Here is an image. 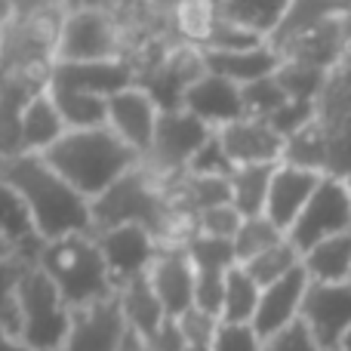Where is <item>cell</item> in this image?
Segmentation results:
<instances>
[{
	"instance_id": "6da1fadb",
	"label": "cell",
	"mask_w": 351,
	"mask_h": 351,
	"mask_svg": "<svg viewBox=\"0 0 351 351\" xmlns=\"http://www.w3.org/2000/svg\"><path fill=\"white\" fill-rule=\"evenodd\" d=\"M0 176L22 194L43 241L93 231V200H86L43 154L0 158Z\"/></svg>"
},
{
	"instance_id": "7a4b0ae2",
	"label": "cell",
	"mask_w": 351,
	"mask_h": 351,
	"mask_svg": "<svg viewBox=\"0 0 351 351\" xmlns=\"http://www.w3.org/2000/svg\"><path fill=\"white\" fill-rule=\"evenodd\" d=\"M117 225H142L160 243H185L194 234L191 219L173 206L167 185L142 164L93 200V231Z\"/></svg>"
},
{
	"instance_id": "3957f363",
	"label": "cell",
	"mask_w": 351,
	"mask_h": 351,
	"mask_svg": "<svg viewBox=\"0 0 351 351\" xmlns=\"http://www.w3.org/2000/svg\"><path fill=\"white\" fill-rule=\"evenodd\" d=\"M43 158L86 200H96L121 176H127L142 164V154L136 148H130L111 127L68 130L56 145H49L43 152Z\"/></svg>"
},
{
	"instance_id": "277c9868",
	"label": "cell",
	"mask_w": 351,
	"mask_h": 351,
	"mask_svg": "<svg viewBox=\"0 0 351 351\" xmlns=\"http://www.w3.org/2000/svg\"><path fill=\"white\" fill-rule=\"evenodd\" d=\"M37 265L53 278V284L62 290L71 308L99 302V299H108L117 293L108 262L96 241V231H77V234L47 241L37 256Z\"/></svg>"
},
{
	"instance_id": "5b68a950",
	"label": "cell",
	"mask_w": 351,
	"mask_h": 351,
	"mask_svg": "<svg viewBox=\"0 0 351 351\" xmlns=\"http://www.w3.org/2000/svg\"><path fill=\"white\" fill-rule=\"evenodd\" d=\"M71 330V305L40 265H25L19 284V342L28 351H62Z\"/></svg>"
},
{
	"instance_id": "8992f818",
	"label": "cell",
	"mask_w": 351,
	"mask_h": 351,
	"mask_svg": "<svg viewBox=\"0 0 351 351\" xmlns=\"http://www.w3.org/2000/svg\"><path fill=\"white\" fill-rule=\"evenodd\" d=\"M108 59H127L121 19L105 10L65 12L59 37H56V62H108Z\"/></svg>"
},
{
	"instance_id": "52a82bcc",
	"label": "cell",
	"mask_w": 351,
	"mask_h": 351,
	"mask_svg": "<svg viewBox=\"0 0 351 351\" xmlns=\"http://www.w3.org/2000/svg\"><path fill=\"white\" fill-rule=\"evenodd\" d=\"M216 133L213 127H206L200 117H194L191 111H160L158 130H154V142L142 158V167H148L160 182H170L176 176H182L191 164V158L200 152L210 136Z\"/></svg>"
},
{
	"instance_id": "ba28073f",
	"label": "cell",
	"mask_w": 351,
	"mask_h": 351,
	"mask_svg": "<svg viewBox=\"0 0 351 351\" xmlns=\"http://www.w3.org/2000/svg\"><path fill=\"white\" fill-rule=\"evenodd\" d=\"M351 228V191L348 182L342 176H324L317 191L311 194V200L305 204L302 216L293 222V228L287 231L290 243L299 253H308L315 243L327 241L333 234Z\"/></svg>"
},
{
	"instance_id": "9c48e42d",
	"label": "cell",
	"mask_w": 351,
	"mask_h": 351,
	"mask_svg": "<svg viewBox=\"0 0 351 351\" xmlns=\"http://www.w3.org/2000/svg\"><path fill=\"white\" fill-rule=\"evenodd\" d=\"M317 121L330 142V173L351 179V53L330 71L327 90L317 99Z\"/></svg>"
},
{
	"instance_id": "30bf717a",
	"label": "cell",
	"mask_w": 351,
	"mask_h": 351,
	"mask_svg": "<svg viewBox=\"0 0 351 351\" xmlns=\"http://www.w3.org/2000/svg\"><path fill=\"white\" fill-rule=\"evenodd\" d=\"M299 321L315 333V339L324 348L336 351L351 330V280H339V284L311 280L302 299Z\"/></svg>"
},
{
	"instance_id": "8fae6325",
	"label": "cell",
	"mask_w": 351,
	"mask_h": 351,
	"mask_svg": "<svg viewBox=\"0 0 351 351\" xmlns=\"http://www.w3.org/2000/svg\"><path fill=\"white\" fill-rule=\"evenodd\" d=\"M127 333V317L114 293L108 299L71 308V330L62 351H121Z\"/></svg>"
},
{
	"instance_id": "7c38bea8",
	"label": "cell",
	"mask_w": 351,
	"mask_h": 351,
	"mask_svg": "<svg viewBox=\"0 0 351 351\" xmlns=\"http://www.w3.org/2000/svg\"><path fill=\"white\" fill-rule=\"evenodd\" d=\"M96 241L102 247L105 262H108L114 290L123 287L127 280H136L152 271L154 259H158L160 247H164L142 225H117V228H108V231H96Z\"/></svg>"
},
{
	"instance_id": "4fadbf2b",
	"label": "cell",
	"mask_w": 351,
	"mask_h": 351,
	"mask_svg": "<svg viewBox=\"0 0 351 351\" xmlns=\"http://www.w3.org/2000/svg\"><path fill=\"white\" fill-rule=\"evenodd\" d=\"M158 299L164 302L167 317L179 321L182 315L194 308V290H197V271L188 256L185 243H164L154 259L152 271H148Z\"/></svg>"
},
{
	"instance_id": "5bb4252c",
	"label": "cell",
	"mask_w": 351,
	"mask_h": 351,
	"mask_svg": "<svg viewBox=\"0 0 351 351\" xmlns=\"http://www.w3.org/2000/svg\"><path fill=\"white\" fill-rule=\"evenodd\" d=\"M139 84V71L130 59L108 62H53L49 65V86L93 93V96L111 99L114 93L130 90Z\"/></svg>"
},
{
	"instance_id": "9a60e30c",
	"label": "cell",
	"mask_w": 351,
	"mask_h": 351,
	"mask_svg": "<svg viewBox=\"0 0 351 351\" xmlns=\"http://www.w3.org/2000/svg\"><path fill=\"white\" fill-rule=\"evenodd\" d=\"M222 139L228 158L234 160V167L247 164H280L284 160L287 139L271 127V121L265 117L243 114L241 121L225 123L222 130H216Z\"/></svg>"
},
{
	"instance_id": "2e32d148",
	"label": "cell",
	"mask_w": 351,
	"mask_h": 351,
	"mask_svg": "<svg viewBox=\"0 0 351 351\" xmlns=\"http://www.w3.org/2000/svg\"><path fill=\"white\" fill-rule=\"evenodd\" d=\"M160 121V108L145 86H130L108 99V127L127 142L130 148L145 158V152L154 142V130Z\"/></svg>"
},
{
	"instance_id": "e0dca14e",
	"label": "cell",
	"mask_w": 351,
	"mask_h": 351,
	"mask_svg": "<svg viewBox=\"0 0 351 351\" xmlns=\"http://www.w3.org/2000/svg\"><path fill=\"white\" fill-rule=\"evenodd\" d=\"M182 108L191 111L194 117H200V121L213 130H222L225 123L241 121V117L247 114L241 84L222 77V74H213V71H204L188 86Z\"/></svg>"
},
{
	"instance_id": "ac0fdd59",
	"label": "cell",
	"mask_w": 351,
	"mask_h": 351,
	"mask_svg": "<svg viewBox=\"0 0 351 351\" xmlns=\"http://www.w3.org/2000/svg\"><path fill=\"white\" fill-rule=\"evenodd\" d=\"M321 179H324V173H315V170H305V167L284 164V160H280L278 170H274V179H271V191H268L265 216L271 219L280 231H290L293 222L302 216L311 194L317 191Z\"/></svg>"
},
{
	"instance_id": "d6986e66",
	"label": "cell",
	"mask_w": 351,
	"mask_h": 351,
	"mask_svg": "<svg viewBox=\"0 0 351 351\" xmlns=\"http://www.w3.org/2000/svg\"><path fill=\"white\" fill-rule=\"evenodd\" d=\"M308 284L311 278L305 274V268H296L293 274L280 278L278 284L262 287L259 308H256V317H253V330L262 339H268L278 330L290 327V324H296L302 317V299Z\"/></svg>"
},
{
	"instance_id": "ffe728a7",
	"label": "cell",
	"mask_w": 351,
	"mask_h": 351,
	"mask_svg": "<svg viewBox=\"0 0 351 351\" xmlns=\"http://www.w3.org/2000/svg\"><path fill=\"white\" fill-rule=\"evenodd\" d=\"M200 56H204L206 71L222 74V77L234 80L241 86L268 77V74H278V68L284 65V56L271 40L247 49H200Z\"/></svg>"
},
{
	"instance_id": "44dd1931",
	"label": "cell",
	"mask_w": 351,
	"mask_h": 351,
	"mask_svg": "<svg viewBox=\"0 0 351 351\" xmlns=\"http://www.w3.org/2000/svg\"><path fill=\"white\" fill-rule=\"evenodd\" d=\"M0 234L12 243L16 256L25 265H37V256H40L47 241L37 234L34 219H31L22 194H19L3 176H0Z\"/></svg>"
},
{
	"instance_id": "7402d4cb",
	"label": "cell",
	"mask_w": 351,
	"mask_h": 351,
	"mask_svg": "<svg viewBox=\"0 0 351 351\" xmlns=\"http://www.w3.org/2000/svg\"><path fill=\"white\" fill-rule=\"evenodd\" d=\"M68 133V123L62 117L56 99L49 96V86L43 93H37L28 102L22 117V154H43L49 145L62 139Z\"/></svg>"
},
{
	"instance_id": "603a6c76",
	"label": "cell",
	"mask_w": 351,
	"mask_h": 351,
	"mask_svg": "<svg viewBox=\"0 0 351 351\" xmlns=\"http://www.w3.org/2000/svg\"><path fill=\"white\" fill-rule=\"evenodd\" d=\"M117 299H121L127 327L136 330L139 336H154L167 321H170L167 311H164V302L158 299L152 280H148V274H142V278L127 280L123 287H117Z\"/></svg>"
},
{
	"instance_id": "cb8c5ba5",
	"label": "cell",
	"mask_w": 351,
	"mask_h": 351,
	"mask_svg": "<svg viewBox=\"0 0 351 351\" xmlns=\"http://www.w3.org/2000/svg\"><path fill=\"white\" fill-rule=\"evenodd\" d=\"M302 268L311 280H327V284L351 280V228L315 243L302 256Z\"/></svg>"
},
{
	"instance_id": "d4e9b609",
	"label": "cell",
	"mask_w": 351,
	"mask_h": 351,
	"mask_svg": "<svg viewBox=\"0 0 351 351\" xmlns=\"http://www.w3.org/2000/svg\"><path fill=\"white\" fill-rule=\"evenodd\" d=\"M274 170H278V164H247L231 173V204L237 206L243 219L265 213Z\"/></svg>"
},
{
	"instance_id": "484cf974",
	"label": "cell",
	"mask_w": 351,
	"mask_h": 351,
	"mask_svg": "<svg viewBox=\"0 0 351 351\" xmlns=\"http://www.w3.org/2000/svg\"><path fill=\"white\" fill-rule=\"evenodd\" d=\"M206 3L219 16L247 25V28L259 31L262 37H271L293 0H206Z\"/></svg>"
},
{
	"instance_id": "4316f807",
	"label": "cell",
	"mask_w": 351,
	"mask_h": 351,
	"mask_svg": "<svg viewBox=\"0 0 351 351\" xmlns=\"http://www.w3.org/2000/svg\"><path fill=\"white\" fill-rule=\"evenodd\" d=\"M262 299V287L247 274L243 265H234L225 274V293H222V324H253L256 308Z\"/></svg>"
},
{
	"instance_id": "83f0119b",
	"label": "cell",
	"mask_w": 351,
	"mask_h": 351,
	"mask_svg": "<svg viewBox=\"0 0 351 351\" xmlns=\"http://www.w3.org/2000/svg\"><path fill=\"white\" fill-rule=\"evenodd\" d=\"M49 96L56 99L68 130H93L108 127V99L93 96V93L65 90V86H49Z\"/></svg>"
},
{
	"instance_id": "f1b7e54d",
	"label": "cell",
	"mask_w": 351,
	"mask_h": 351,
	"mask_svg": "<svg viewBox=\"0 0 351 351\" xmlns=\"http://www.w3.org/2000/svg\"><path fill=\"white\" fill-rule=\"evenodd\" d=\"M284 164H296V167H305V170H315L324 176L330 173V142H327L321 121L308 123L305 130H299L296 136L287 139Z\"/></svg>"
},
{
	"instance_id": "f546056e",
	"label": "cell",
	"mask_w": 351,
	"mask_h": 351,
	"mask_svg": "<svg viewBox=\"0 0 351 351\" xmlns=\"http://www.w3.org/2000/svg\"><path fill=\"white\" fill-rule=\"evenodd\" d=\"M243 268H247V274L259 287H271V284H278L280 278L293 274L296 268H302V253H299L290 243V237H287L278 247H271V250H265V253H259L256 259L243 262Z\"/></svg>"
},
{
	"instance_id": "4dcf8cb0",
	"label": "cell",
	"mask_w": 351,
	"mask_h": 351,
	"mask_svg": "<svg viewBox=\"0 0 351 351\" xmlns=\"http://www.w3.org/2000/svg\"><path fill=\"white\" fill-rule=\"evenodd\" d=\"M280 241H287V231H280L265 213H262V216H247L241 222V228H237V234H234L237 262L243 265V262L256 259V256L265 253V250L278 247Z\"/></svg>"
},
{
	"instance_id": "1f68e13d",
	"label": "cell",
	"mask_w": 351,
	"mask_h": 351,
	"mask_svg": "<svg viewBox=\"0 0 351 351\" xmlns=\"http://www.w3.org/2000/svg\"><path fill=\"white\" fill-rule=\"evenodd\" d=\"M185 250L194 262V271H231L237 262L234 253V241H225V237H210V234H191L185 241Z\"/></svg>"
},
{
	"instance_id": "d6a6232c",
	"label": "cell",
	"mask_w": 351,
	"mask_h": 351,
	"mask_svg": "<svg viewBox=\"0 0 351 351\" xmlns=\"http://www.w3.org/2000/svg\"><path fill=\"white\" fill-rule=\"evenodd\" d=\"M278 80L287 90L290 99H305V102H317L321 93L327 90L330 71L317 65H305V62H290L284 59V65L278 68Z\"/></svg>"
},
{
	"instance_id": "836d02e7",
	"label": "cell",
	"mask_w": 351,
	"mask_h": 351,
	"mask_svg": "<svg viewBox=\"0 0 351 351\" xmlns=\"http://www.w3.org/2000/svg\"><path fill=\"white\" fill-rule=\"evenodd\" d=\"M25 274V262L19 256L0 259V330L19 339V284Z\"/></svg>"
},
{
	"instance_id": "e575fe53",
	"label": "cell",
	"mask_w": 351,
	"mask_h": 351,
	"mask_svg": "<svg viewBox=\"0 0 351 351\" xmlns=\"http://www.w3.org/2000/svg\"><path fill=\"white\" fill-rule=\"evenodd\" d=\"M241 93H243V108H247V114L265 117V121L271 114H278V111L290 102V96H287V90L280 86L278 74H268V77L253 80V84L241 86Z\"/></svg>"
},
{
	"instance_id": "d590c367",
	"label": "cell",
	"mask_w": 351,
	"mask_h": 351,
	"mask_svg": "<svg viewBox=\"0 0 351 351\" xmlns=\"http://www.w3.org/2000/svg\"><path fill=\"white\" fill-rule=\"evenodd\" d=\"M234 160L228 158V152H225L222 139H219V133H213L210 139L200 145V152L191 158V164H188L185 173H194V176H219V179H231V173H234Z\"/></svg>"
},
{
	"instance_id": "8d00e7d4",
	"label": "cell",
	"mask_w": 351,
	"mask_h": 351,
	"mask_svg": "<svg viewBox=\"0 0 351 351\" xmlns=\"http://www.w3.org/2000/svg\"><path fill=\"white\" fill-rule=\"evenodd\" d=\"M243 216L237 213L234 204H222L213 206V210H204L191 219L194 234H210V237H225V241H234L237 228H241Z\"/></svg>"
},
{
	"instance_id": "74e56055",
	"label": "cell",
	"mask_w": 351,
	"mask_h": 351,
	"mask_svg": "<svg viewBox=\"0 0 351 351\" xmlns=\"http://www.w3.org/2000/svg\"><path fill=\"white\" fill-rule=\"evenodd\" d=\"M265 339L253 330V324H222L210 342V351H262Z\"/></svg>"
},
{
	"instance_id": "f35d334b",
	"label": "cell",
	"mask_w": 351,
	"mask_h": 351,
	"mask_svg": "<svg viewBox=\"0 0 351 351\" xmlns=\"http://www.w3.org/2000/svg\"><path fill=\"white\" fill-rule=\"evenodd\" d=\"M271 121V127L278 130L284 139H290V136H296L299 130H305L308 123L317 121V102H305V99H290V102L284 105V108L278 111V114L268 117Z\"/></svg>"
},
{
	"instance_id": "ab89813d",
	"label": "cell",
	"mask_w": 351,
	"mask_h": 351,
	"mask_svg": "<svg viewBox=\"0 0 351 351\" xmlns=\"http://www.w3.org/2000/svg\"><path fill=\"white\" fill-rule=\"evenodd\" d=\"M262 351H327V348L315 339V333L302 321H296L290 327L278 330L274 336H268Z\"/></svg>"
},
{
	"instance_id": "60d3db41",
	"label": "cell",
	"mask_w": 351,
	"mask_h": 351,
	"mask_svg": "<svg viewBox=\"0 0 351 351\" xmlns=\"http://www.w3.org/2000/svg\"><path fill=\"white\" fill-rule=\"evenodd\" d=\"M179 327H182V333H185L188 346H210L219 330V317L206 315V311H200V308H191L188 315L179 317Z\"/></svg>"
},
{
	"instance_id": "b9f144b4",
	"label": "cell",
	"mask_w": 351,
	"mask_h": 351,
	"mask_svg": "<svg viewBox=\"0 0 351 351\" xmlns=\"http://www.w3.org/2000/svg\"><path fill=\"white\" fill-rule=\"evenodd\" d=\"M62 10L65 12H80V10H105V12H114L117 16V6L121 0H59Z\"/></svg>"
},
{
	"instance_id": "7bdbcfd3",
	"label": "cell",
	"mask_w": 351,
	"mask_h": 351,
	"mask_svg": "<svg viewBox=\"0 0 351 351\" xmlns=\"http://www.w3.org/2000/svg\"><path fill=\"white\" fill-rule=\"evenodd\" d=\"M0 351H28V348H25L22 342H19L12 333H6V330H0Z\"/></svg>"
},
{
	"instance_id": "ee69618b",
	"label": "cell",
	"mask_w": 351,
	"mask_h": 351,
	"mask_svg": "<svg viewBox=\"0 0 351 351\" xmlns=\"http://www.w3.org/2000/svg\"><path fill=\"white\" fill-rule=\"evenodd\" d=\"M16 19V0H0V28Z\"/></svg>"
},
{
	"instance_id": "f6af8a7d",
	"label": "cell",
	"mask_w": 351,
	"mask_h": 351,
	"mask_svg": "<svg viewBox=\"0 0 351 351\" xmlns=\"http://www.w3.org/2000/svg\"><path fill=\"white\" fill-rule=\"evenodd\" d=\"M142 346H145V339H142L136 330H130L127 339H123V346H121V351H142Z\"/></svg>"
},
{
	"instance_id": "bcb514c9",
	"label": "cell",
	"mask_w": 351,
	"mask_h": 351,
	"mask_svg": "<svg viewBox=\"0 0 351 351\" xmlns=\"http://www.w3.org/2000/svg\"><path fill=\"white\" fill-rule=\"evenodd\" d=\"M6 256H16V250H12V243L6 241L3 234H0V259H6Z\"/></svg>"
},
{
	"instance_id": "7dc6e473",
	"label": "cell",
	"mask_w": 351,
	"mask_h": 351,
	"mask_svg": "<svg viewBox=\"0 0 351 351\" xmlns=\"http://www.w3.org/2000/svg\"><path fill=\"white\" fill-rule=\"evenodd\" d=\"M336 351H351V330H348V333H346V339H342V342H339V348H336Z\"/></svg>"
},
{
	"instance_id": "c3c4849f",
	"label": "cell",
	"mask_w": 351,
	"mask_h": 351,
	"mask_svg": "<svg viewBox=\"0 0 351 351\" xmlns=\"http://www.w3.org/2000/svg\"><path fill=\"white\" fill-rule=\"evenodd\" d=\"M182 351H210V346H185Z\"/></svg>"
},
{
	"instance_id": "681fc988",
	"label": "cell",
	"mask_w": 351,
	"mask_h": 351,
	"mask_svg": "<svg viewBox=\"0 0 351 351\" xmlns=\"http://www.w3.org/2000/svg\"><path fill=\"white\" fill-rule=\"evenodd\" d=\"M0 68H3V28H0Z\"/></svg>"
},
{
	"instance_id": "f907efd6",
	"label": "cell",
	"mask_w": 351,
	"mask_h": 351,
	"mask_svg": "<svg viewBox=\"0 0 351 351\" xmlns=\"http://www.w3.org/2000/svg\"><path fill=\"white\" fill-rule=\"evenodd\" d=\"M346 182H348V191H351V179H346Z\"/></svg>"
}]
</instances>
